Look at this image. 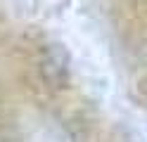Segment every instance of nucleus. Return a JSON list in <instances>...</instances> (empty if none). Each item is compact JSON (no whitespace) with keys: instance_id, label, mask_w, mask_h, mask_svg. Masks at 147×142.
Returning <instances> with one entry per match:
<instances>
[{"instance_id":"obj_1","label":"nucleus","mask_w":147,"mask_h":142,"mask_svg":"<svg viewBox=\"0 0 147 142\" xmlns=\"http://www.w3.org/2000/svg\"><path fill=\"white\" fill-rule=\"evenodd\" d=\"M40 81L52 90H64L71 81V57L64 45H45L38 59Z\"/></svg>"},{"instance_id":"obj_2","label":"nucleus","mask_w":147,"mask_h":142,"mask_svg":"<svg viewBox=\"0 0 147 142\" xmlns=\"http://www.w3.org/2000/svg\"><path fill=\"white\" fill-rule=\"evenodd\" d=\"M0 142H5V140H3V137H0Z\"/></svg>"}]
</instances>
